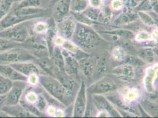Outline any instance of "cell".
<instances>
[{"label": "cell", "mask_w": 158, "mask_h": 118, "mask_svg": "<svg viewBox=\"0 0 158 118\" xmlns=\"http://www.w3.org/2000/svg\"><path fill=\"white\" fill-rule=\"evenodd\" d=\"M93 102L94 106L99 110L107 112L113 117H119L120 114L109 101L102 95H93Z\"/></svg>", "instance_id": "cell-17"}, {"label": "cell", "mask_w": 158, "mask_h": 118, "mask_svg": "<svg viewBox=\"0 0 158 118\" xmlns=\"http://www.w3.org/2000/svg\"><path fill=\"white\" fill-rule=\"evenodd\" d=\"M88 1L91 7L98 8L102 7V4H103L102 0H88Z\"/></svg>", "instance_id": "cell-39"}, {"label": "cell", "mask_w": 158, "mask_h": 118, "mask_svg": "<svg viewBox=\"0 0 158 118\" xmlns=\"http://www.w3.org/2000/svg\"><path fill=\"white\" fill-rule=\"evenodd\" d=\"M123 63H127L132 66L140 67L146 65V63L139 58L138 56H136L134 54H126L125 57L123 60Z\"/></svg>", "instance_id": "cell-26"}, {"label": "cell", "mask_w": 158, "mask_h": 118, "mask_svg": "<svg viewBox=\"0 0 158 118\" xmlns=\"http://www.w3.org/2000/svg\"><path fill=\"white\" fill-rule=\"evenodd\" d=\"M13 81L0 75V96L6 95L12 87Z\"/></svg>", "instance_id": "cell-30"}, {"label": "cell", "mask_w": 158, "mask_h": 118, "mask_svg": "<svg viewBox=\"0 0 158 118\" xmlns=\"http://www.w3.org/2000/svg\"><path fill=\"white\" fill-rule=\"evenodd\" d=\"M62 53L64 59L65 72L81 83L82 80L79 61L73 56L71 53L66 49L62 50Z\"/></svg>", "instance_id": "cell-11"}, {"label": "cell", "mask_w": 158, "mask_h": 118, "mask_svg": "<svg viewBox=\"0 0 158 118\" xmlns=\"http://www.w3.org/2000/svg\"><path fill=\"white\" fill-rule=\"evenodd\" d=\"M72 0H59L52 6V18L57 23L70 14Z\"/></svg>", "instance_id": "cell-15"}, {"label": "cell", "mask_w": 158, "mask_h": 118, "mask_svg": "<svg viewBox=\"0 0 158 118\" xmlns=\"http://www.w3.org/2000/svg\"><path fill=\"white\" fill-rule=\"evenodd\" d=\"M28 84L24 81H14L10 91L6 95L2 106H10L19 103L21 98Z\"/></svg>", "instance_id": "cell-9"}, {"label": "cell", "mask_w": 158, "mask_h": 118, "mask_svg": "<svg viewBox=\"0 0 158 118\" xmlns=\"http://www.w3.org/2000/svg\"><path fill=\"white\" fill-rule=\"evenodd\" d=\"M100 34L111 35L118 38H125L127 39L133 40L135 39L136 34L132 30L126 28H116L112 30H105L99 32Z\"/></svg>", "instance_id": "cell-22"}, {"label": "cell", "mask_w": 158, "mask_h": 118, "mask_svg": "<svg viewBox=\"0 0 158 118\" xmlns=\"http://www.w3.org/2000/svg\"><path fill=\"white\" fill-rule=\"evenodd\" d=\"M39 82L47 93L66 107L72 103L76 95L66 89L56 78L47 74H39Z\"/></svg>", "instance_id": "cell-2"}, {"label": "cell", "mask_w": 158, "mask_h": 118, "mask_svg": "<svg viewBox=\"0 0 158 118\" xmlns=\"http://www.w3.org/2000/svg\"><path fill=\"white\" fill-rule=\"evenodd\" d=\"M153 10L151 4L149 1V0H142L138 6L136 7L134 10L135 11L138 12V11H145L148 12L150 11Z\"/></svg>", "instance_id": "cell-35"}, {"label": "cell", "mask_w": 158, "mask_h": 118, "mask_svg": "<svg viewBox=\"0 0 158 118\" xmlns=\"http://www.w3.org/2000/svg\"><path fill=\"white\" fill-rule=\"evenodd\" d=\"M36 19H34L32 24V34H43L46 33L47 30L48 28V23L43 22L42 21H39L38 22H35Z\"/></svg>", "instance_id": "cell-28"}, {"label": "cell", "mask_w": 158, "mask_h": 118, "mask_svg": "<svg viewBox=\"0 0 158 118\" xmlns=\"http://www.w3.org/2000/svg\"><path fill=\"white\" fill-rule=\"evenodd\" d=\"M137 56L143 60L147 64H151L155 61V53L152 48L148 47H141L137 48L136 53Z\"/></svg>", "instance_id": "cell-24"}, {"label": "cell", "mask_w": 158, "mask_h": 118, "mask_svg": "<svg viewBox=\"0 0 158 118\" xmlns=\"http://www.w3.org/2000/svg\"><path fill=\"white\" fill-rule=\"evenodd\" d=\"M18 1V0H15V1Z\"/></svg>", "instance_id": "cell-43"}, {"label": "cell", "mask_w": 158, "mask_h": 118, "mask_svg": "<svg viewBox=\"0 0 158 118\" xmlns=\"http://www.w3.org/2000/svg\"><path fill=\"white\" fill-rule=\"evenodd\" d=\"M110 7L114 10H119L124 8V4L122 0H113Z\"/></svg>", "instance_id": "cell-38"}, {"label": "cell", "mask_w": 158, "mask_h": 118, "mask_svg": "<svg viewBox=\"0 0 158 118\" xmlns=\"http://www.w3.org/2000/svg\"><path fill=\"white\" fill-rule=\"evenodd\" d=\"M75 98L73 116L77 118L82 117L85 114L87 106L86 84L84 80L81 81Z\"/></svg>", "instance_id": "cell-8"}, {"label": "cell", "mask_w": 158, "mask_h": 118, "mask_svg": "<svg viewBox=\"0 0 158 118\" xmlns=\"http://www.w3.org/2000/svg\"><path fill=\"white\" fill-rule=\"evenodd\" d=\"M51 0H20L15 1L13 6L15 8L39 7L47 8V4L50 3Z\"/></svg>", "instance_id": "cell-23"}, {"label": "cell", "mask_w": 158, "mask_h": 118, "mask_svg": "<svg viewBox=\"0 0 158 118\" xmlns=\"http://www.w3.org/2000/svg\"><path fill=\"white\" fill-rule=\"evenodd\" d=\"M96 56L95 70L93 77V82L106 75L112 70V57L106 50L94 54Z\"/></svg>", "instance_id": "cell-7"}, {"label": "cell", "mask_w": 158, "mask_h": 118, "mask_svg": "<svg viewBox=\"0 0 158 118\" xmlns=\"http://www.w3.org/2000/svg\"><path fill=\"white\" fill-rule=\"evenodd\" d=\"M34 62L47 75L54 77V74L58 69L50 57H44L36 59Z\"/></svg>", "instance_id": "cell-21"}, {"label": "cell", "mask_w": 158, "mask_h": 118, "mask_svg": "<svg viewBox=\"0 0 158 118\" xmlns=\"http://www.w3.org/2000/svg\"><path fill=\"white\" fill-rule=\"evenodd\" d=\"M76 23L77 21L70 13L64 19L56 23L57 33L61 38L71 39L76 29Z\"/></svg>", "instance_id": "cell-10"}, {"label": "cell", "mask_w": 158, "mask_h": 118, "mask_svg": "<svg viewBox=\"0 0 158 118\" xmlns=\"http://www.w3.org/2000/svg\"><path fill=\"white\" fill-rule=\"evenodd\" d=\"M142 106V108H144L145 111L149 112L152 113V115L156 116V114L158 112V106L155 105L153 103H152L151 101H149L148 100H143L141 102ZM158 115V114H157Z\"/></svg>", "instance_id": "cell-34"}, {"label": "cell", "mask_w": 158, "mask_h": 118, "mask_svg": "<svg viewBox=\"0 0 158 118\" xmlns=\"http://www.w3.org/2000/svg\"><path fill=\"white\" fill-rule=\"evenodd\" d=\"M6 98V95H3V96H0V110L1 109L3 103L5 101V99Z\"/></svg>", "instance_id": "cell-41"}, {"label": "cell", "mask_w": 158, "mask_h": 118, "mask_svg": "<svg viewBox=\"0 0 158 118\" xmlns=\"http://www.w3.org/2000/svg\"><path fill=\"white\" fill-rule=\"evenodd\" d=\"M15 0H0V20L10 12Z\"/></svg>", "instance_id": "cell-31"}, {"label": "cell", "mask_w": 158, "mask_h": 118, "mask_svg": "<svg viewBox=\"0 0 158 118\" xmlns=\"http://www.w3.org/2000/svg\"><path fill=\"white\" fill-rule=\"evenodd\" d=\"M37 59L33 53L23 46L0 53V64L11 65L26 61H34Z\"/></svg>", "instance_id": "cell-4"}, {"label": "cell", "mask_w": 158, "mask_h": 118, "mask_svg": "<svg viewBox=\"0 0 158 118\" xmlns=\"http://www.w3.org/2000/svg\"><path fill=\"white\" fill-rule=\"evenodd\" d=\"M21 46V43L0 37V53Z\"/></svg>", "instance_id": "cell-29"}, {"label": "cell", "mask_w": 158, "mask_h": 118, "mask_svg": "<svg viewBox=\"0 0 158 118\" xmlns=\"http://www.w3.org/2000/svg\"><path fill=\"white\" fill-rule=\"evenodd\" d=\"M70 14L72 15L74 19L78 23L87 25V26H92L93 24H99V23L90 20L85 14L82 13H73L71 12Z\"/></svg>", "instance_id": "cell-32"}, {"label": "cell", "mask_w": 158, "mask_h": 118, "mask_svg": "<svg viewBox=\"0 0 158 118\" xmlns=\"http://www.w3.org/2000/svg\"><path fill=\"white\" fill-rule=\"evenodd\" d=\"M34 20L24 21L0 32V37L22 43L32 34Z\"/></svg>", "instance_id": "cell-3"}, {"label": "cell", "mask_w": 158, "mask_h": 118, "mask_svg": "<svg viewBox=\"0 0 158 118\" xmlns=\"http://www.w3.org/2000/svg\"><path fill=\"white\" fill-rule=\"evenodd\" d=\"M126 9L134 10L142 0H122Z\"/></svg>", "instance_id": "cell-37"}, {"label": "cell", "mask_w": 158, "mask_h": 118, "mask_svg": "<svg viewBox=\"0 0 158 118\" xmlns=\"http://www.w3.org/2000/svg\"><path fill=\"white\" fill-rule=\"evenodd\" d=\"M54 78L57 79L66 89L72 92L74 95H76L80 83L76 79L68 74L65 71L60 70L59 69H57L55 72Z\"/></svg>", "instance_id": "cell-14"}, {"label": "cell", "mask_w": 158, "mask_h": 118, "mask_svg": "<svg viewBox=\"0 0 158 118\" xmlns=\"http://www.w3.org/2000/svg\"><path fill=\"white\" fill-rule=\"evenodd\" d=\"M11 66L27 78L33 74H46L34 61H26L11 64Z\"/></svg>", "instance_id": "cell-16"}, {"label": "cell", "mask_w": 158, "mask_h": 118, "mask_svg": "<svg viewBox=\"0 0 158 118\" xmlns=\"http://www.w3.org/2000/svg\"><path fill=\"white\" fill-rule=\"evenodd\" d=\"M51 58L56 66L61 71H65L64 59L62 53V50L58 46H56L53 48Z\"/></svg>", "instance_id": "cell-25"}, {"label": "cell", "mask_w": 158, "mask_h": 118, "mask_svg": "<svg viewBox=\"0 0 158 118\" xmlns=\"http://www.w3.org/2000/svg\"><path fill=\"white\" fill-rule=\"evenodd\" d=\"M153 10L155 11V13L158 11V0H149Z\"/></svg>", "instance_id": "cell-40"}, {"label": "cell", "mask_w": 158, "mask_h": 118, "mask_svg": "<svg viewBox=\"0 0 158 118\" xmlns=\"http://www.w3.org/2000/svg\"><path fill=\"white\" fill-rule=\"evenodd\" d=\"M47 101L44 98V96L42 95L41 92L38 95V99L35 103V106L37 108V109L43 113L46 109L47 106Z\"/></svg>", "instance_id": "cell-36"}, {"label": "cell", "mask_w": 158, "mask_h": 118, "mask_svg": "<svg viewBox=\"0 0 158 118\" xmlns=\"http://www.w3.org/2000/svg\"><path fill=\"white\" fill-rule=\"evenodd\" d=\"M78 61L81 76H84L89 82H93V77L96 65V56L90 54Z\"/></svg>", "instance_id": "cell-13"}, {"label": "cell", "mask_w": 158, "mask_h": 118, "mask_svg": "<svg viewBox=\"0 0 158 118\" xmlns=\"http://www.w3.org/2000/svg\"><path fill=\"white\" fill-rule=\"evenodd\" d=\"M138 19L137 12L125 8L123 12L119 14L114 21H113V25L115 27L126 26L131 24L134 21H136Z\"/></svg>", "instance_id": "cell-18"}, {"label": "cell", "mask_w": 158, "mask_h": 118, "mask_svg": "<svg viewBox=\"0 0 158 118\" xmlns=\"http://www.w3.org/2000/svg\"><path fill=\"white\" fill-rule=\"evenodd\" d=\"M0 75L14 81H24L27 82L28 78L19 72L10 65L0 64Z\"/></svg>", "instance_id": "cell-19"}, {"label": "cell", "mask_w": 158, "mask_h": 118, "mask_svg": "<svg viewBox=\"0 0 158 118\" xmlns=\"http://www.w3.org/2000/svg\"><path fill=\"white\" fill-rule=\"evenodd\" d=\"M89 6L88 0H72L70 11L73 13H82Z\"/></svg>", "instance_id": "cell-27"}, {"label": "cell", "mask_w": 158, "mask_h": 118, "mask_svg": "<svg viewBox=\"0 0 158 118\" xmlns=\"http://www.w3.org/2000/svg\"><path fill=\"white\" fill-rule=\"evenodd\" d=\"M58 1H59V0H51V1H50V5L52 6H53V5H54L55 3H56Z\"/></svg>", "instance_id": "cell-42"}, {"label": "cell", "mask_w": 158, "mask_h": 118, "mask_svg": "<svg viewBox=\"0 0 158 118\" xmlns=\"http://www.w3.org/2000/svg\"><path fill=\"white\" fill-rule=\"evenodd\" d=\"M139 18L142 21L143 24L147 26L152 27L156 24V22L154 20L153 18L151 15L145 11H138L137 12Z\"/></svg>", "instance_id": "cell-33"}, {"label": "cell", "mask_w": 158, "mask_h": 118, "mask_svg": "<svg viewBox=\"0 0 158 118\" xmlns=\"http://www.w3.org/2000/svg\"><path fill=\"white\" fill-rule=\"evenodd\" d=\"M111 74L123 81H132L136 76V71L135 66L127 63L114 67L110 71Z\"/></svg>", "instance_id": "cell-12"}, {"label": "cell", "mask_w": 158, "mask_h": 118, "mask_svg": "<svg viewBox=\"0 0 158 118\" xmlns=\"http://www.w3.org/2000/svg\"><path fill=\"white\" fill-rule=\"evenodd\" d=\"M6 112L11 117H34L33 114L26 110L20 103L10 106H2L1 109Z\"/></svg>", "instance_id": "cell-20"}, {"label": "cell", "mask_w": 158, "mask_h": 118, "mask_svg": "<svg viewBox=\"0 0 158 118\" xmlns=\"http://www.w3.org/2000/svg\"><path fill=\"white\" fill-rule=\"evenodd\" d=\"M21 46L33 53L37 58L50 57L46 40L43 34H31L21 43Z\"/></svg>", "instance_id": "cell-6"}, {"label": "cell", "mask_w": 158, "mask_h": 118, "mask_svg": "<svg viewBox=\"0 0 158 118\" xmlns=\"http://www.w3.org/2000/svg\"><path fill=\"white\" fill-rule=\"evenodd\" d=\"M72 41L82 50L90 54L105 51L110 43L100 36L90 26L77 22Z\"/></svg>", "instance_id": "cell-1"}, {"label": "cell", "mask_w": 158, "mask_h": 118, "mask_svg": "<svg viewBox=\"0 0 158 118\" xmlns=\"http://www.w3.org/2000/svg\"><path fill=\"white\" fill-rule=\"evenodd\" d=\"M118 87L119 81L118 78H114V76L113 75H105L93 82L86 88V92L89 95H103L115 92Z\"/></svg>", "instance_id": "cell-5"}]
</instances>
